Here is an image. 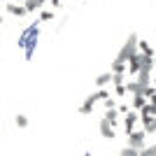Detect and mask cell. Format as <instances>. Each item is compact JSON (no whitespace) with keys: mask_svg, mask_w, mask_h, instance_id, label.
<instances>
[{"mask_svg":"<svg viewBox=\"0 0 156 156\" xmlns=\"http://www.w3.org/2000/svg\"><path fill=\"white\" fill-rule=\"evenodd\" d=\"M151 130H154V133H156V119H154V126H151Z\"/></svg>","mask_w":156,"mask_h":156,"instance_id":"cell-24","label":"cell"},{"mask_svg":"<svg viewBox=\"0 0 156 156\" xmlns=\"http://www.w3.org/2000/svg\"><path fill=\"white\" fill-rule=\"evenodd\" d=\"M154 84H156V79H154Z\"/></svg>","mask_w":156,"mask_h":156,"instance_id":"cell-27","label":"cell"},{"mask_svg":"<svg viewBox=\"0 0 156 156\" xmlns=\"http://www.w3.org/2000/svg\"><path fill=\"white\" fill-rule=\"evenodd\" d=\"M51 19H54V12H49V9L40 12V21H51Z\"/></svg>","mask_w":156,"mask_h":156,"instance_id":"cell-18","label":"cell"},{"mask_svg":"<svg viewBox=\"0 0 156 156\" xmlns=\"http://www.w3.org/2000/svg\"><path fill=\"white\" fill-rule=\"evenodd\" d=\"M23 5H26V9H28V12H35V9H40V7H42V5L37 2V0H23Z\"/></svg>","mask_w":156,"mask_h":156,"instance_id":"cell-14","label":"cell"},{"mask_svg":"<svg viewBox=\"0 0 156 156\" xmlns=\"http://www.w3.org/2000/svg\"><path fill=\"white\" fill-rule=\"evenodd\" d=\"M137 121H140V110L137 112H126L124 114V126H126V135H130V133H133V130H135V124Z\"/></svg>","mask_w":156,"mask_h":156,"instance_id":"cell-3","label":"cell"},{"mask_svg":"<svg viewBox=\"0 0 156 156\" xmlns=\"http://www.w3.org/2000/svg\"><path fill=\"white\" fill-rule=\"evenodd\" d=\"M5 2H9V0H5Z\"/></svg>","mask_w":156,"mask_h":156,"instance_id":"cell-26","label":"cell"},{"mask_svg":"<svg viewBox=\"0 0 156 156\" xmlns=\"http://www.w3.org/2000/svg\"><path fill=\"white\" fill-rule=\"evenodd\" d=\"M100 135L107 137V140H112V137H114V126H112L105 117H103V121H100Z\"/></svg>","mask_w":156,"mask_h":156,"instance_id":"cell-7","label":"cell"},{"mask_svg":"<svg viewBox=\"0 0 156 156\" xmlns=\"http://www.w3.org/2000/svg\"><path fill=\"white\" fill-rule=\"evenodd\" d=\"M49 2H51L54 7H58V5H61V0H49Z\"/></svg>","mask_w":156,"mask_h":156,"instance_id":"cell-23","label":"cell"},{"mask_svg":"<svg viewBox=\"0 0 156 156\" xmlns=\"http://www.w3.org/2000/svg\"><path fill=\"white\" fill-rule=\"evenodd\" d=\"M140 51L142 54H147V56H154V51H151V47L144 42V40H140Z\"/></svg>","mask_w":156,"mask_h":156,"instance_id":"cell-15","label":"cell"},{"mask_svg":"<svg viewBox=\"0 0 156 156\" xmlns=\"http://www.w3.org/2000/svg\"><path fill=\"white\" fill-rule=\"evenodd\" d=\"M119 114H121V112H119V107H112V110H107V112H105V119H107V121H110L112 126H117Z\"/></svg>","mask_w":156,"mask_h":156,"instance_id":"cell-11","label":"cell"},{"mask_svg":"<svg viewBox=\"0 0 156 156\" xmlns=\"http://www.w3.org/2000/svg\"><path fill=\"white\" fill-rule=\"evenodd\" d=\"M119 112H121V114H126V112H130V107H128V105H124V103H121V105H119Z\"/></svg>","mask_w":156,"mask_h":156,"instance_id":"cell-22","label":"cell"},{"mask_svg":"<svg viewBox=\"0 0 156 156\" xmlns=\"http://www.w3.org/2000/svg\"><path fill=\"white\" fill-rule=\"evenodd\" d=\"M112 77H114V72H103V75H98V77H96V86L103 89L105 84H110V82H112Z\"/></svg>","mask_w":156,"mask_h":156,"instance_id":"cell-10","label":"cell"},{"mask_svg":"<svg viewBox=\"0 0 156 156\" xmlns=\"http://www.w3.org/2000/svg\"><path fill=\"white\" fill-rule=\"evenodd\" d=\"M124 93H128V89H126V84H119V86H114V96L117 98H121Z\"/></svg>","mask_w":156,"mask_h":156,"instance_id":"cell-19","label":"cell"},{"mask_svg":"<svg viewBox=\"0 0 156 156\" xmlns=\"http://www.w3.org/2000/svg\"><path fill=\"white\" fill-rule=\"evenodd\" d=\"M119 154H121V156H140V149H137V147H130V144H128V147H126V149H121Z\"/></svg>","mask_w":156,"mask_h":156,"instance_id":"cell-13","label":"cell"},{"mask_svg":"<svg viewBox=\"0 0 156 156\" xmlns=\"http://www.w3.org/2000/svg\"><path fill=\"white\" fill-rule=\"evenodd\" d=\"M140 49V42H137V35L135 33H130L128 35V40L124 42V47L119 49V54H117V61H121V63H128V58L133 56V54Z\"/></svg>","mask_w":156,"mask_h":156,"instance_id":"cell-1","label":"cell"},{"mask_svg":"<svg viewBox=\"0 0 156 156\" xmlns=\"http://www.w3.org/2000/svg\"><path fill=\"white\" fill-rule=\"evenodd\" d=\"M137 82L142 84V89H144V86H149L151 84V70H144V68H142V70L137 72Z\"/></svg>","mask_w":156,"mask_h":156,"instance_id":"cell-9","label":"cell"},{"mask_svg":"<svg viewBox=\"0 0 156 156\" xmlns=\"http://www.w3.org/2000/svg\"><path fill=\"white\" fill-rule=\"evenodd\" d=\"M14 121H16V126H19V128H28V119L23 117V114H16V119H14Z\"/></svg>","mask_w":156,"mask_h":156,"instance_id":"cell-16","label":"cell"},{"mask_svg":"<svg viewBox=\"0 0 156 156\" xmlns=\"http://www.w3.org/2000/svg\"><path fill=\"white\" fill-rule=\"evenodd\" d=\"M7 14H12V16H26L28 9H26V5H14V2H7Z\"/></svg>","mask_w":156,"mask_h":156,"instance_id":"cell-6","label":"cell"},{"mask_svg":"<svg viewBox=\"0 0 156 156\" xmlns=\"http://www.w3.org/2000/svg\"><path fill=\"white\" fill-rule=\"evenodd\" d=\"M98 100H100V96H98V91H96V93H91V96H89V98H86V100H84V105L79 107V112H82V114H89V112H93V105H96Z\"/></svg>","mask_w":156,"mask_h":156,"instance_id":"cell-5","label":"cell"},{"mask_svg":"<svg viewBox=\"0 0 156 156\" xmlns=\"http://www.w3.org/2000/svg\"><path fill=\"white\" fill-rule=\"evenodd\" d=\"M114 72V70H112ZM112 84L119 86V84H124V72H114V77H112Z\"/></svg>","mask_w":156,"mask_h":156,"instance_id":"cell-17","label":"cell"},{"mask_svg":"<svg viewBox=\"0 0 156 156\" xmlns=\"http://www.w3.org/2000/svg\"><path fill=\"white\" fill-rule=\"evenodd\" d=\"M103 103H105V107H107V110H112V107H119V105H117V100H114V98H105Z\"/></svg>","mask_w":156,"mask_h":156,"instance_id":"cell-21","label":"cell"},{"mask_svg":"<svg viewBox=\"0 0 156 156\" xmlns=\"http://www.w3.org/2000/svg\"><path fill=\"white\" fill-rule=\"evenodd\" d=\"M142 70V54H133L128 58V75H137V72Z\"/></svg>","mask_w":156,"mask_h":156,"instance_id":"cell-4","label":"cell"},{"mask_svg":"<svg viewBox=\"0 0 156 156\" xmlns=\"http://www.w3.org/2000/svg\"><path fill=\"white\" fill-rule=\"evenodd\" d=\"M126 89H128V93H133V96H135V93H142V84H140V82H128V84H126Z\"/></svg>","mask_w":156,"mask_h":156,"instance_id":"cell-12","label":"cell"},{"mask_svg":"<svg viewBox=\"0 0 156 156\" xmlns=\"http://www.w3.org/2000/svg\"><path fill=\"white\" fill-rule=\"evenodd\" d=\"M140 156H156V144L154 147H147V149L140 151Z\"/></svg>","mask_w":156,"mask_h":156,"instance_id":"cell-20","label":"cell"},{"mask_svg":"<svg viewBox=\"0 0 156 156\" xmlns=\"http://www.w3.org/2000/svg\"><path fill=\"white\" fill-rule=\"evenodd\" d=\"M37 2H40V5H44V2H47V0H37Z\"/></svg>","mask_w":156,"mask_h":156,"instance_id":"cell-25","label":"cell"},{"mask_svg":"<svg viewBox=\"0 0 156 156\" xmlns=\"http://www.w3.org/2000/svg\"><path fill=\"white\" fill-rule=\"evenodd\" d=\"M144 137H147V130H144V128H142V130L135 128V130L128 135V144H130V147H137V149L142 151V147H144Z\"/></svg>","mask_w":156,"mask_h":156,"instance_id":"cell-2","label":"cell"},{"mask_svg":"<svg viewBox=\"0 0 156 156\" xmlns=\"http://www.w3.org/2000/svg\"><path fill=\"white\" fill-rule=\"evenodd\" d=\"M147 103H149V98L144 96V93H135L133 96V110H142Z\"/></svg>","mask_w":156,"mask_h":156,"instance_id":"cell-8","label":"cell"}]
</instances>
